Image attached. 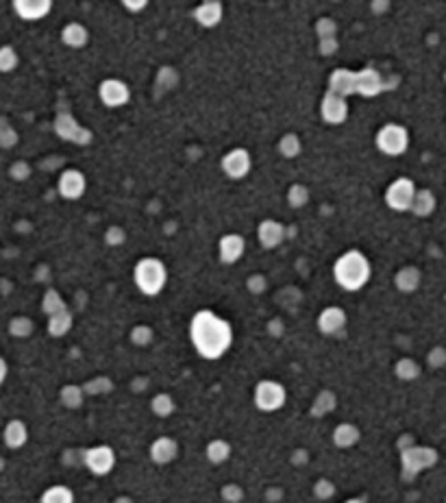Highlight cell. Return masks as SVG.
<instances>
[{"mask_svg":"<svg viewBox=\"0 0 446 503\" xmlns=\"http://www.w3.org/2000/svg\"><path fill=\"white\" fill-rule=\"evenodd\" d=\"M189 342L207 362H216L233 345V327L212 309H198L189 320Z\"/></svg>","mask_w":446,"mask_h":503,"instance_id":"1","label":"cell"},{"mask_svg":"<svg viewBox=\"0 0 446 503\" xmlns=\"http://www.w3.org/2000/svg\"><path fill=\"white\" fill-rule=\"evenodd\" d=\"M370 275H373V266H370L368 257L362 253V250H357V248H351L346 253H342L333 264L335 284L346 292H360L362 288H366V284L370 281Z\"/></svg>","mask_w":446,"mask_h":503,"instance_id":"2","label":"cell"},{"mask_svg":"<svg viewBox=\"0 0 446 503\" xmlns=\"http://www.w3.org/2000/svg\"><path fill=\"white\" fill-rule=\"evenodd\" d=\"M133 281L144 297H157L168 284V268L159 257H142L133 268Z\"/></svg>","mask_w":446,"mask_h":503,"instance_id":"3","label":"cell"},{"mask_svg":"<svg viewBox=\"0 0 446 503\" xmlns=\"http://www.w3.org/2000/svg\"><path fill=\"white\" fill-rule=\"evenodd\" d=\"M398 460H400V477L405 482H414L422 470L434 468L440 462V453L434 447L416 445L414 442V445L398 451Z\"/></svg>","mask_w":446,"mask_h":503,"instance_id":"4","label":"cell"},{"mask_svg":"<svg viewBox=\"0 0 446 503\" xmlns=\"http://www.w3.org/2000/svg\"><path fill=\"white\" fill-rule=\"evenodd\" d=\"M252 403L263 414L279 412L288 403V390L281 381L277 379H261L257 381L255 392H252Z\"/></svg>","mask_w":446,"mask_h":503,"instance_id":"5","label":"cell"},{"mask_svg":"<svg viewBox=\"0 0 446 503\" xmlns=\"http://www.w3.org/2000/svg\"><path fill=\"white\" fill-rule=\"evenodd\" d=\"M377 149L388 157H400L409 149V131L403 125H383L377 133Z\"/></svg>","mask_w":446,"mask_h":503,"instance_id":"6","label":"cell"},{"mask_svg":"<svg viewBox=\"0 0 446 503\" xmlns=\"http://www.w3.org/2000/svg\"><path fill=\"white\" fill-rule=\"evenodd\" d=\"M118 455L109 445H94L81 451V464L96 477H105L115 468Z\"/></svg>","mask_w":446,"mask_h":503,"instance_id":"7","label":"cell"},{"mask_svg":"<svg viewBox=\"0 0 446 503\" xmlns=\"http://www.w3.org/2000/svg\"><path fill=\"white\" fill-rule=\"evenodd\" d=\"M416 190L418 188H416V183L411 179H407V176H398V179H394L388 185V190H385V205L398 214L409 212Z\"/></svg>","mask_w":446,"mask_h":503,"instance_id":"8","label":"cell"},{"mask_svg":"<svg viewBox=\"0 0 446 503\" xmlns=\"http://www.w3.org/2000/svg\"><path fill=\"white\" fill-rule=\"evenodd\" d=\"M320 116L326 125H342L349 118V102L344 96H340L331 90H326L320 102Z\"/></svg>","mask_w":446,"mask_h":503,"instance_id":"9","label":"cell"},{"mask_svg":"<svg viewBox=\"0 0 446 503\" xmlns=\"http://www.w3.org/2000/svg\"><path fill=\"white\" fill-rule=\"evenodd\" d=\"M55 131L57 136L62 140H68L72 144H89L92 142V131L89 129H83L70 113H62L57 116L55 120Z\"/></svg>","mask_w":446,"mask_h":503,"instance_id":"10","label":"cell"},{"mask_svg":"<svg viewBox=\"0 0 446 503\" xmlns=\"http://www.w3.org/2000/svg\"><path fill=\"white\" fill-rule=\"evenodd\" d=\"M85 188H87V179H85V174L77 168L64 170L62 176H59V181H57L59 194H62V199H66V201H79L85 194Z\"/></svg>","mask_w":446,"mask_h":503,"instance_id":"11","label":"cell"},{"mask_svg":"<svg viewBox=\"0 0 446 503\" xmlns=\"http://www.w3.org/2000/svg\"><path fill=\"white\" fill-rule=\"evenodd\" d=\"M318 331L322 336H340L342 331L346 329V324H349V316L346 312L342 307L337 305H329V307H324L322 312L318 314Z\"/></svg>","mask_w":446,"mask_h":503,"instance_id":"12","label":"cell"},{"mask_svg":"<svg viewBox=\"0 0 446 503\" xmlns=\"http://www.w3.org/2000/svg\"><path fill=\"white\" fill-rule=\"evenodd\" d=\"M222 172H225L229 179H244L252 168V159L246 149H233L225 157H222Z\"/></svg>","mask_w":446,"mask_h":503,"instance_id":"13","label":"cell"},{"mask_svg":"<svg viewBox=\"0 0 446 503\" xmlns=\"http://www.w3.org/2000/svg\"><path fill=\"white\" fill-rule=\"evenodd\" d=\"M98 96L102 100V105L122 107L131 98V90H129V85L120 79H105L98 87Z\"/></svg>","mask_w":446,"mask_h":503,"instance_id":"14","label":"cell"},{"mask_svg":"<svg viewBox=\"0 0 446 503\" xmlns=\"http://www.w3.org/2000/svg\"><path fill=\"white\" fill-rule=\"evenodd\" d=\"M286 238H288V227L275 218L261 220L257 227V240L263 248H277L286 242Z\"/></svg>","mask_w":446,"mask_h":503,"instance_id":"15","label":"cell"},{"mask_svg":"<svg viewBox=\"0 0 446 503\" xmlns=\"http://www.w3.org/2000/svg\"><path fill=\"white\" fill-rule=\"evenodd\" d=\"M246 253V240L242 238L240 233H227L222 235L220 242H218V257L222 264H235L240 262Z\"/></svg>","mask_w":446,"mask_h":503,"instance_id":"16","label":"cell"},{"mask_svg":"<svg viewBox=\"0 0 446 503\" xmlns=\"http://www.w3.org/2000/svg\"><path fill=\"white\" fill-rule=\"evenodd\" d=\"M148 455L157 466H166L172 464L178 457V442L172 436H159L151 442L148 447Z\"/></svg>","mask_w":446,"mask_h":503,"instance_id":"17","label":"cell"},{"mask_svg":"<svg viewBox=\"0 0 446 503\" xmlns=\"http://www.w3.org/2000/svg\"><path fill=\"white\" fill-rule=\"evenodd\" d=\"M385 79L373 68H364L362 72H355V94L362 96H377L385 90Z\"/></svg>","mask_w":446,"mask_h":503,"instance_id":"18","label":"cell"},{"mask_svg":"<svg viewBox=\"0 0 446 503\" xmlns=\"http://www.w3.org/2000/svg\"><path fill=\"white\" fill-rule=\"evenodd\" d=\"M53 9V0H13V11L26 22H37L46 18Z\"/></svg>","mask_w":446,"mask_h":503,"instance_id":"19","label":"cell"},{"mask_svg":"<svg viewBox=\"0 0 446 503\" xmlns=\"http://www.w3.org/2000/svg\"><path fill=\"white\" fill-rule=\"evenodd\" d=\"M3 442L11 451L22 449L28 442V425L20 419H11L3 429Z\"/></svg>","mask_w":446,"mask_h":503,"instance_id":"20","label":"cell"},{"mask_svg":"<svg viewBox=\"0 0 446 503\" xmlns=\"http://www.w3.org/2000/svg\"><path fill=\"white\" fill-rule=\"evenodd\" d=\"M331 440L337 449H353L362 440V429L355 423H340L333 427Z\"/></svg>","mask_w":446,"mask_h":503,"instance_id":"21","label":"cell"},{"mask_svg":"<svg viewBox=\"0 0 446 503\" xmlns=\"http://www.w3.org/2000/svg\"><path fill=\"white\" fill-rule=\"evenodd\" d=\"M420 284H422V275L416 266H403V268L394 275V286H396L398 292H403V294L416 292L420 288Z\"/></svg>","mask_w":446,"mask_h":503,"instance_id":"22","label":"cell"},{"mask_svg":"<svg viewBox=\"0 0 446 503\" xmlns=\"http://www.w3.org/2000/svg\"><path fill=\"white\" fill-rule=\"evenodd\" d=\"M329 90L340 94V96H351L355 94V72L353 70H333L331 77H329Z\"/></svg>","mask_w":446,"mask_h":503,"instance_id":"23","label":"cell"},{"mask_svg":"<svg viewBox=\"0 0 446 503\" xmlns=\"http://www.w3.org/2000/svg\"><path fill=\"white\" fill-rule=\"evenodd\" d=\"M337 408V396L333 390H320L316 394V399L311 401V408H309V414L314 419H324V417H329V414H333Z\"/></svg>","mask_w":446,"mask_h":503,"instance_id":"24","label":"cell"},{"mask_svg":"<svg viewBox=\"0 0 446 503\" xmlns=\"http://www.w3.org/2000/svg\"><path fill=\"white\" fill-rule=\"evenodd\" d=\"M194 18L201 26L212 28L222 20V5L218 3V0H205L203 5H198L194 9Z\"/></svg>","mask_w":446,"mask_h":503,"instance_id":"25","label":"cell"},{"mask_svg":"<svg viewBox=\"0 0 446 503\" xmlns=\"http://www.w3.org/2000/svg\"><path fill=\"white\" fill-rule=\"evenodd\" d=\"M436 194L431 190H416V194H414V201H411V207H409V212L414 216H418V218H427L436 212Z\"/></svg>","mask_w":446,"mask_h":503,"instance_id":"26","label":"cell"},{"mask_svg":"<svg viewBox=\"0 0 446 503\" xmlns=\"http://www.w3.org/2000/svg\"><path fill=\"white\" fill-rule=\"evenodd\" d=\"M231 442L225 440V438H214L207 442V447H205V457L210 460L212 464H225L231 460Z\"/></svg>","mask_w":446,"mask_h":503,"instance_id":"27","label":"cell"},{"mask_svg":"<svg viewBox=\"0 0 446 503\" xmlns=\"http://www.w3.org/2000/svg\"><path fill=\"white\" fill-rule=\"evenodd\" d=\"M62 42L70 48H83L85 44L89 42V31L87 26H83L81 22H70L64 26L62 31Z\"/></svg>","mask_w":446,"mask_h":503,"instance_id":"28","label":"cell"},{"mask_svg":"<svg viewBox=\"0 0 446 503\" xmlns=\"http://www.w3.org/2000/svg\"><path fill=\"white\" fill-rule=\"evenodd\" d=\"M318 35H320V53L322 55H333L337 51V39H335V24L329 18H322L318 22Z\"/></svg>","mask_w":446,"mask_h":503,"instance_id":"29","label":"cell"},{"mask_svg":"<svg viewBox=\"0 0 446 503\" xmlns=\"http://www.w3.org/2000/svg\"><path fill=\"white\" fill-rule=\"evenodd\" d=\"M72 324H74V318L70 314V309L66 307V309H62V312L48 316V327L46 329L53 338H64L66 333H70Z\"/></svg>","mask_w":446,"mask_h":503,"instance_id":"30","label":"cell"},{"mask_svg":"<svg viewBox=\"0 0 446 503\" xmlns=\"http://www.w3.org/2000/svg\"><path fill=\"white\" fill-rule=\"evenodd\" d=\"M39 503H74V493L66 484H55L41 493Z\"/></svg>","mask_w":446,"mask_h":503,"instance_id":"31","label":"cell"},{"mask_svg":"<svg viewBox=\"0 0 446 503\" xmlns=\"http://www.w3.org/2000/svg\"><path fill=\"white\" fill-rule=\"evenodd\" d=\"M151 412L155 414L157 419H170L172 414L176 412V401H174V396L168 394V392H159L153 396V401H151Z\"/></svg>","mask_w":446,"mask_h":503,"instance_id":"32","label":"cell"},{"mask_svg":"<svg viewBox=\"0 0 446 503\" xmlns=\"http://www.w3.org/2000/svg\"><path fill=\"white\" fill-rule=\"evenodd\" d=\"M422 368L420 364L416 362L414 358H400L396 364H394V375L400 379V381H416L420 377Z\"/></svg>","mask_w":446,"mask_h":503,"instance_id":"33","label":"cell"},{"mask_svg":"<svg viewBox=\"0 0 446 503\" xmlns=\"http://www.w3.org/2000/svg\"><path fill=\"white\" fill-rule=\"evenodd\" d=\"M83 399H85V392H83L81 386H77V383H68V386H64L62 390H59V401H62V405L68 408V410L81 408Z\"/></svg>","mask_w":446,"mask_h":503,"instance_id":"34","label":"cell"},{"mask_svg":"<svg viewBox=\"0 0 446 503\" xmlns=\"http://www.w3.org/2000/svg\"><path fill=\"white\" fill-rule=\"evenodd\" d=\"M301 151H303V142H301L299 136H296V133H286V136L279 140V153L284 155L286 159L299 157Z\"/></svg>","mask_w":446,"mask_h":503,"instance_id":"35","label":"cell"},{"mask_svg":"<svg viewBox=\"0 0 446 503\" xmlns=\"http://www.w3.org/2000/svg\"><path fill=\"white\" fill-rule=\"evenodd\" d=\"M62 309H66V301L62 299V294L53 288L46 290V294H44V299H41V312L46 316H53L57 312H62Z\"/></svg>","mask_w":446,"mask_h":503,"instance_id":"36","label":"cell"},{"mask_svg":"<svg viewBox=\"0 0 446 503\" xmlns=\"http://www.w3.org/2000/svg\"><path fill=\"white\" fill-rule=\"evenodd\" d=\"M81 388H83L85 394H92V396H96V394H109L113 390V381L109 377H105V375H100V377H94V379L85 381Z\"/></svg>","mask_w":446,"mask_h":503,"instance_id":"37","label":"cell"},{"mask_svg":"<svg viewBox=\"0 0 446 503\" xmlns=\"http://www.w3.org/2000/svg\"><path fill=\"white\" fill-rule=\"evenodd\" d=\"M33 329H35V324L28 316H16L9 320V333L13 338H28L33 333Z\"/></svg>","mask_w":446,"mask_h":503,"instance_id":"38","label":"cell"},{"mask_svg":"<svg viewBox=\"0 0 446 503\" xmlns=\"http://www.w3.org/2000/svg\"><path fill=\"white\" fill-rule=\"evenodd\" d=\"M129 338H131V342L136 345V347L144 349V347H148V345L153 342L155 331H153V327H148V324H136V327L131 329Z\"/></svg>","mask_w":446,"mask_h":503,"instance_id":"39","label":"cell"},{"mask_svg":"<svg viewBox=\"0 0 446 503\" xmlns=\"http://www.w3.org/2000/svg\"><path fill=\"white\" fill-rule=\"evenodd\" d=\"M288 203L292 207H296V210H301V207H305L309 203V190L303 183L290 185V190H288Z\"/></svg>","mask_w":446,"mask_h":503,"instance_id":"40","label":"cell"},{"mask_svg":"<svg viewBox=\"0 0 446 503\" xmlns=\"http://www.w3.org/2000/svg\"><path fill=\"white\" fill-rule=\"evenodd\" d=\"M220 497L225 503H242L246 493H244V488L240 484H235V482H229L220 488Z\"/></svg>","mask_w":446,"mask_h":503,"instance_id":"41","label":"cell"},{"mask_svg":"<svg viewBox=\"0 0 446 503\" xmlns=\"http://www.w3.org/2000/svg\"><path fill=\"white\" fill-rule=\"evenodd\" d=\"M335 493H337V488H335V484L331 479H326V477L316 479V484H314V495H316V499L329 501V499L335 497Z\"/></svg>","mask_w":446,"mask_h":503,"instance_id":"42","label":"cell"},{"mask_svg":"<svg viewBox=\"0 0 446 503\" xmlns=\"http://www.w3.org/2000/svg\"><path fill=\"white\" fill-rule=\"evenodd\" d=\"M18 68V53L11 46L0 48V72H13Z\"/></svg>","mask_w":446,"mask_h":503,"instance_id":"43","label":"cell"},{"mask_svg":"<svg viewBox=\"0 0 446 503\" xmlns=\"http://www.w3.org/2000/svg\"><path fill=\"white\" fill-rule=\"evenodd\" d=\"M105 242H107L109 246H122V244L127 242V231H124L122 227H118V225L109 227V229L105 231Z\"/></svg>","mask_w":446,"mask_h":503,"instance_id":"44","label":"cell"},{"mask_svg":"<svg viewBox=\"0 0 446 503\" xmlns=\"http://www.w3.org/2000/svg\"><path fill=\"white\" fill-rule=\"evenodd\" d=\"M9 174H11V179H16V181H26L28 176H31V166H28L26 161H16V164H11Z\"/></svg>","mask_w":446,"mask_h":503,"instance_id":"45","label":"cell"},{"mask_svg":"<svg viewBox=\"0 0 446 503\" xmlns=\"http://www.w3.org/2000/svg\"><path fill=\"white\" fill-rule=\"evenodd\" d=\"M427 362L431 368H442L446 366V349L444 347H434L427 355Z\"/></svg>","mask_w":446,"mask_h":503,"instance_id":"46","label":"cell"},{"mask_svg":"<svg viewBox=\"0 0 446 503\" xmlns=\"http://www.w3.org/2000/svg\"><path fill=\"white\" fill-rule=\"evenodd\" d=\"M16 144H18V133L9 125L0 127V146H3V149H11V146H16Z\"/></svg>","mask_w":446,"mask_h":503,"instance_id":"47","label":"cell"},{"mask_svg":"<svg viewBox=\"0 0 446 503\" xmlns=\"http://www.w3.org/2000/svg\"><path fill=\"white\" fill-rule=\"evenodd\" d=\"M246 286H248V290H250L252 294H261V292L268 288V281H266L263 275H250L248 281H246Z\"/></svg>","mask_w":446,"mask_h":503,"instance_id":"48","label":"cell"},{"mask_svg":"<svg viewBox=\"0 0 446 503\" xmlns=\"http://www.w3.org/2000/svg\"><path fill=\"white\" fill-rule=\"evenodd\" d=\"M290 462L294 466H305L309 462V451L307 449H294L292 455H290Z\"/></svg>","mask_w":446,"mask_h":503,"instance_id":"49","label":"cell"},{"mask_svg":"<svg viewBox=\"0 0 446 503\" xmlns=\"http://www.w3.org/2000/svg\"><path fill=\"white\" fill-rule=\"evenodd\" d=\"M120 3L129 9V11H133V13H138V11H142V9H146V5H148V0H120Z\"/></svg>","mask_w":446,"mask_h":503,"instance_id":"50","label":"cell"},{"mask_svg":"<svg viewBox=\"0 0 446 503\" xmlns=\"http://www.w3.org/2000/svg\"><path fill=\"white\" fill-rule=\"evenodd\" d=\"M266 499L268 501H281V499H284V488H279V486H270V488H268V491H266Z\"/></svg>","mask_w":446,"mask_h":503,"instance_id":"51","label":"cell"},{"mask_svg":"<svg viewBox=\"0 0 446 503\" xmlns=\"http://www.w3.org/2000/svg\"><path fill=\"white\" fill-rule=\"evenodd\" d=\"M390 7V0H373V11L375 13H385Z\"/></svg>","mask_w":446,"mask_h":503,"instance_id":"52","label":"cell"},{"mask_svg":"<svg viewBox=\"0 0 446 503\" xmlns=\"http://www.w3.org/2000/svg\"><path fill=\"white\" fill-rule=\"evenodd\" d=\"M7 375H9V364L5 358H0V386L7 381Z\"/></svg>","mask_w":446,"mask_h":503,"instance_id":"53","label":"cell"},{"mask_svg":"<svg viewBox=\"0 0 446 503\" xmlns=\"http://www.w3.org/2000/svg\"><path fill=\"white\" fill-rule=\"evenodd\" d=\"M409 445H414V438L411 436H400V440H398V451L409 447Z\"/></svg>","mask_w":446,"mask_h":503,"instance_id":"54","label":"cell"},{"mask_svg":"<svg viewBox=\"0 0 446 503\" xmlns=\"http://www.w3.org/2000/svg\"><path fill=\"white\" fill-rule=\"evenodd\" d=\"M113 503H136V501H133V499H131L129 495H122V497H118V499H115Z\"/></svg>","mask_w":446,"mask_h":503,"instance_id":"55","label":"cell"},{"mask_svg":"<svg viewBox=\"0 0 446 503\" xmlns=\"http://www.w3.org/2000/svg\"><path fill=\"white\" fill-rule=\"evenodd\" d=\"M344 503H366L364 499H360V497H351V499H346Z\"/></svg>","mask_w":446,"mask_h":503,"instance_id":"56","label":"cell"},{"mask_svg":"<svg viewBox=\"0 0 446 503\" xmlns=\"http://www.w3.org/2000/svg\"><path fill=\"white\" fill-rule=\"evenodd\" d=\"M5 468V460H3V457H0V470H3Z\"/></svg>","mask_w":446,"mask_h":503,"instance_id":"57","label":"cell"}]
</instances>
